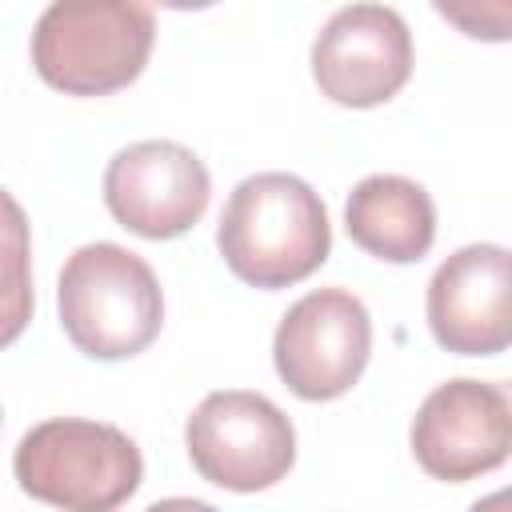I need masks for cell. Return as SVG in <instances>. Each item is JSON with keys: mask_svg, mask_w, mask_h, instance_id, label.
Segmentation results:
<instances>
[{"mask_svg": "<svg viewBox=\"0 0 512 512\" xmlns=\"http://www.w3.org/2000/svg\"><path fill=\"white\" fill-rule=\"evenodd\" d=\"M216 248L236 280L276 292L308 280L328 260L332 224L312 184L292 172H256L232 188Z\"/></svg>", "mask_w": 512, "mask_h": 512, "instance_id": "cell-1", "label": "cell"}, {"mask_svg": "<svg viewBox=\"0 0 512 512\" xmlns=\"http://www.w3.org/2000/svg\"><path fill=\"white\" fill-rule=\"evenodd\" d=\"M160 8H172V12H200V8H212L216 0H152Z\"/></svg>", "mask_w": 512, "mask_h": 512, "instance_id": "cell-14", "label": "cell"}, {"mask_svg": "<svg viewBox=\"0 0 512 512\" xmlns=\"http://www.w3.org/2000/svg\"><path fill=\"white\" fill-rule=\"evenodd\" d=\"M184 444L192 468L228 492H264L296 464V428L264 396L244 388L208 392L188 424Z\"/></svg>", "mask_w": 512, "mask_h": 512, "instance_id": "cell-5", "label": "cell"}, {"mask_svg": "<svg viewBox=\"0 0 512 512\" xmlns=\"http://www.w3.org/2000/svg\"><path fill=\"white\" fill-rule=\"evenodd\" d=\"M512 452V400L488 380H444L436 384L412 420L416 464L444 484L476 480L500 468Z\"/></svg>", "mask_w": 512, "mask_h": 512, "instance_id": "cell-7", "label": "cell"}, {"mask_svg": "<svg viewBox=\"0 0 512 512\" xmlns=\"http://www.w3.org/2000/svg\"><path fill=\"white\" fill-rule=\"evenodd\" d=\"M56 308L64 336L92 360H128L144 352L164 324L156 272L112 240L84 244L64 260Z\"/></svg>", "mask_w": 512, "mask_h": 512, "instance_id": "cell-3", "label": "cell"}, {"mask_svg": "<svg viewBox=\"0 0 512 512\" xmlns=\"http://www.w3.org/2000/svg\"><path fill=\"white\" fill-rule=\"evenodd\" d=\"M428 328L456 356H496L512 340V256L500 244L456 248L428 280Z\"/></svg>", "mask_w": 512, "mask_h": 512, "instance_id": "cell-10", "label": "cell"}, {"mask_svg": "<svg viewBox=\"0 0 512 512\" xmlns=\"http://www.w3.org/2000/svg\"><path fill=\"white\" fill-rule=\"evenodd\" d=\"M12 472L24 496L64 512H112L144 480L140 448L128 432L100 420L60 416L28 428Z\"/></svg>", "mask_w": 512, "mask_h": 512, "instance_id": "cell-4", "label": "cell"}, {"mask_svg": "<svg viewBox=\"0 0 512 512\" xmlns=\"http://www.w3.org/2000/svg\"><path fill=\"white\" fill-rule=\"evenodd\" d=\"M412 76V32L388 4L340 8L312 44V80L340 108H376Z\"/></svg>", "mask_w": 512, "mask_h": 512, "instance_id": "cell-8", "label": "cell"}, {"mask_svg": "<svg viewBox=\"0 0 512 512\" xmlns=\"http://www.w3.org/2000/svg\"><path fill=\"white\" fill-rule=\"evenodd\" d=\"M152 40L148 0H52L32 28V64L64 96H112L144 72Z\"/></svg>", "mask_w": 512, "mask_h": 512, "instance_id": "cell-2", "label": "cell"}, {"mask_svg": "<svg viewBox=\"0 0 512 512\" xmlns=\"http://www.w3.org/2000/svg\"><path fill=\"white\" fill-rule=\"evenodd\" d=\"M212 180L204 160L176 140H140L104 168V204L144 240H176L204 216Z\"/></svg>", "mask_w": 512, "mask_h": 512, "instance_id": "cell-9", "label": "cell"}, {"mask_svg": "<svg viewBox=\"0 0 512 512\" xmlns=\"http://www.w3.org/2000/svg\"><path fill=\"white\" fill-rule=\"evenodd\" d=\"M432 8L472 40L504 44L512 36V0H432Z\"/></svg>", "mask_w": 512, "mask_h": 512, "instance_id": "cell-13", "label": "cell"}, {"mask_svg": "<svg viewBox=\"0 0 512 512\" xmlns=\"http://www.w3.org/2000/svg\"><path fill=\"white\" fill-rule=\"evenodd\" d=\"M372 320L348 288H316L300 296L276 324L272 364L284 388L300 400H336L368 368Z\"/></svg>", "mask_w": 512, "mask_h": 512, "instance_id": "cell-6", "label": "cell"}, {"mask_svg": "<svg viewBox=\"0 0 512 512\" xmlns=\"http://www.w3.org/2000/svg\"><path fill=\"white\" fill-rule=\"evenodd\" d=\"M344 228L368 256L388 264H416L436 240V208L416 180L376 172L352 188L344 204Z\"/></svg>", "mask_w": 512, "mask_h": 512, "instance_id": "cell-11", "label": "cell"}, {"mask_svg": "<svg viewBox=\"0 0 512 512\" xmlns=\"http://www.w3.org/2000/svg\"><path fill=\"white\" fill-rule=\"evenodd\" d=\"M32 308V228L20 200L0 188V348L24 336Z\"/></svg>", "mask_w": 512, "mask_h": 512, "instance_id": "cell-12", "label": "cell"}]
</instances>
